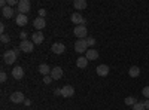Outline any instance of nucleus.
<instances>
[{
  "instance_id": "nucleus-1",
  "label": "nucleus",
  "mask_w": 149,
  "mask_h": 110,
  "mask_svg": "<svg viewBox=\"0 0 149 110\" xmlns=\"http://www.w3.org/2000/svg\"><path fill=\"white\" fill-rule=\"evenodd\" d=\"M19 51H21L19 48H18V49H9V51H6V52L3 54L5 63H6V64H14L15 61H17V57H18Z\"/></svg>"
},
{
  "instance_id": "nucleus-2",
  "label": "nucleus",
  "mask_w": 149,
  "mask_h": 110,
  "mask_svg": "<svg viewBox=\"0 0 149 110\" xmlns=\"http://www.w3.org/2000/svg\"><path fill=\"white\" fill-rule=\"evenodd\" d=\"M88 43H86V39H78L76 42H74V51H76L78 54H86V51H88Z\"/></svg>"
},
{
  "instance_id": "nucleus-3",
  "label": "nucleus",
  "mask_w": 149,
  "mask_h": 110,
  "mask_svg": "<svg viewBox=\"0 0 149 110\" xmlns=\"http://www.w3.org/2000/svg\"><path fill=\"white\" fill-rule=\"evenodd\" d=\"M30 8H31V5H30L29 0H19V3H18V12L19 14L26 15L27 12H30Z\"/></svg>"
},
{
  "instance_id": "nucleus-4",
  "label": "nucleus",
  "mask_w": 149,
  "mask_h": 110,
  "mask_svg": "<svg viewBox=\"0 0 149 110\" xmlns=\"http://www.w3.org/2000/svg\"><path fill=\"white\" fill-rule=\"evenodd\" d=\"M74 36H78L79 39H86V34H88V30H86L85 26H76L73 30Z\"/></svg>"
},
{
  "instance_id": "nucleus-5",
  "label": "nucleus",
  "mask_w": 149,
  "mask_h": 110,
  "mask_svg": "<svg viewBox=\"0 0 149 110\" xmlns=\"http://www.w3.org/2000/svg\"><path fill=\"white\" fill-rule=\"evenodd\" d=\"M19 49L22 51V52H33V49H34V43L31 42V40H22L21 42V45H19Z\"/></svg>"
},
{
  "instance_id": "nucleus-6",
  "label": "nucleus",
  "mask_w": 149,
  "mask_h": 110,
  "mask_svg": "<svg viewBox=\"0 0 149 110\" xmlns=\"http://www.w3.org/2000/svg\"><path fill=\"white\" fill-rule=\"evenodd\" d=\"M61 95L66 97V98H70V97L74 95V88L72 85H64V86L61 88Z\"/></svg>"
},
{
  "instance_id": "nucleus-7",
  "label": "nucleus",
  "mask_w": 149,
  "mask_h": 110,
  "mask_svg": "<svg viewBox=\"0 0 149 110\" xmlns=\"http://www.w3.org/2000/svg\"><path fill=\"white\" fill-rule=\"evenodd\" d=\"M70 19H72L73 24H78V26H84V24H85V18L79 14V12H74V14H72Z\"/></svg>"
},
{
  "instance_id": "nucleus-8",
  "label": "nucleus",
  "mask_w": 149,
  "mask_h": 110,
  "mask_svg": "<svg viewBox=\"0 0 149 110\" xmlns=\"http://www.w3.org/2000/svg\"><path fill=\"white\" fill-rule=\"evenodd\" d=\"M10 101L15 103V104H19V103L26 101V98H24V94L22 92H14V94H10Z\"/></svg>"
},
{
  "instance_id": "nucleus-9",
  "label": "nucleus",
  "mask_w": 149,
  "mask_h": 110,
  "mask_svg": "<svg viewBox=\"0 0 149 110\" xmlns=\"http://www.w3.org/2000/svg\"><path fill=\"white\" fill-rule=\"evenodd\" d=\"M12 77L17 79V80H19V79H22V77H24V70H22V67H21V66L14 67V70H12Z\"/></svg>"
},
{
  "instance_id": "nucleus-10",
  "label": "nucleus",
  "mask_w": 149,
  "mask_h": 110,
  "mask_svg": "<svg viewBox=\"0 0 149 110\" xmlns=\"http://www.w3.org/2000/svg\"><path fill=\"white\" fill-rule=\"evenodd\" d=\"M95 71H97V75H98V76L106 77V76L109 75V66H106V64H100V66L95 68Z\"/></svg>"
},
{
  "instance_id": "nucleus-11",
  "label": "nucleus",
  "mask_w": 149,
  "mask_h": 110,
  "mask_svg": "<svg viewBox=\"0 0 149 110\" xmlns=\"http://www.w3.org/2000/svg\"><path fill=\"white\" fill-rule=\"evenodd\" d=\"M49 76H51L54 80L61 79V77H63V68H61V67H54L51 70V75H49Z\"/></svg>"
},
{
  "instance_id": "nucleus-12",
  "label": "nucleus",
  "mask_w": 149,
  "mask_h": 110,
  "mask_svg": "<svg viewBox=\"0 0 149 110\" xmlns=\"http://www.w3.org/2000/svg\"><path fill=\"white\" fill-rule=\"evenodd\" d=\"M33 26H34V28L37 30V31H40L42 28H45V26H46V22H45V18H40V17H37L34 21H33Z\"/></svg>"
},
{
  "instance_id": "nucleus-13",
  "label": "nucleus",
  "mask_w": 149,
  "mask_h": 110,
  "mask_svg": "<svg viewBox=\"0 0 149 110\" xmlns=\"http://www.w3.org/2000/svg\"><path fill=\"white\" fill-rule=\"evenodd\" d=\"M51 49H52V52H54V54L60 55V54H63V52L66 51V46H64L63 43H54V45L51 46Z\"/></svg>"
},
{
  "instance_id": "nucleus-14",
  "label": "nucleus",
  "mask_w": 149,
  "mask_h": 110,
  "mask_svg": "<svg viewBox=\"0 0 149 110\" xmlns=\"http://www.w3.org/2000/svg\"><path fill=\"white\" fill-rule=\"evenodd\" d=\"M15 22L18 24L19 27H24V26H26V24L29 22V18H27V15L18 14V15H17V18H15Z\"/></svg>"
},
{
  "instance_id": "nucleus-15",
  "label": "nucleus",
  "mask_w": 149,
  "mask_h": 110,
  "mask_svg": "<svg viewBox=\"0 0 149 110\" xmlns=\"http://www.w3.org/2000/svg\"><path fill=\"white\" fill-rule=\"evenodd\" d=\"M31 42H33L34 45H39V43H42V42H43V34H42L40 31H36V33H33V36H31Z\"/></svg>"
},
{
  "instance_id": "nucleus-16",
  "label": "nucleus",
  "mask_w": 149,
  "mask_h": 110,
  "mask_svg": "<svg viewBox=\"0 0 149 110\" xmlns=\"http://www.w3.org/2000/svg\"><path fill=\"white\" fill-rule=\"evenodd\" d=\"M85 57H86V59H88V61H90V59L94 61V59L98 58V52H97L95 49H88V51H86V54H85Z\"/></svg>"
},
{
  "instance_id": "nucleus-17",
  "label": "nucleus",
  "mask_w": 149,
  "mask_h": 110,
  "mask_svg": "<svg viewBox=\"0 0 149 110\" xmlns=\"http://www.w3.org/2000/svg\"><path fill=\"white\" fill-rule=\"evenodd\" d=\"M76 66L79 68H85L86 66H88V59H86V57H79L76 59Z\"/></svg>"
},
{
  "instance_id": "nucleus-18",
  "label": "nucleus",
  "mask_w": 149,
  "mask_h": 110,
  "mask_svg": "<svg viewBox=\"0 0 149 110\" xmlns=\"http://www.w3.org/2000/svg\"><path fill=\"white\" fill-rule=\"evenodd\" d=\"M139 75H140V68H139L137 66L130 67V70H128V76H130V77H137Z\"/></svg>"
},
{
  "instance_id": "nucleus-19",
  "label": "nucleus",
  "mask_w": 149,
  "mask_h": 110,
  "mask_svg": "<svg viewBox=\"0 0 149 110\" xmlns=\"http://www.w3.org/2000/svg\"><path fill=\"white\" fill-rule=\"evenodd\" d=\"M2 14H3L5 18H12L14 17V9H12L10 6H6V8L2 9Z\"/></svg>"
},
{
  "instance_id": "nucleus-20",
  "label": "nucleus",
  "mask_w": 149,
  "mask_h": 110,
  "mask_svg": "<svg viewBox=\"0 0 149 110\" xmlns=\"http://www.w3.org/2000/svg\"><path fill=\"white\" fill-rule=\"evenodd\" d=\"M39 71L42 73L43 76H49V75H51V68H49L48 64H40L39 66Z\"/></svg>"
},
{
  "instance_id": "nucleus-21",
  "label": "nucleus",
  "mask_w": 149,
  "mask_h": 110,
  "mask_svg": "<svg viewBox=\"0 0 149 110\" xmlns=\"http://www.w3.org/2000/svg\"><path fill=\"white\" fill-rule=\"evenodd\" d=\"M73 6L76 8L78 10H82V9L86 8V2H85V0H74V2H73Z\"/></svg>"
},
{
  "instance_id": "nucleus-22",
  "label": "nucleus",
  "mask_w": 149,
  "mask_h": 110,
  "mask_svg": "<svg viewBox=\"0 0 149 110\" xmlns=\"http://www.w3.org/2000/svg\"><path fill=\"white\" fill-rule=\"evenodd\" d=\"M124 103H125L127 106H134L136 103H137V98H134V97H127V98L124 100Z\"/></svg>"
},
{
  "instance_id": "nucleus-23",
  "label": "nucleus",
  "mask_w": 149,
  "mask_h": 110,
  "mask_svg": "<svg viewBox=\"0 0 149 110\" xmlns=\"http://www.w3.org/2000/svg\"><path fill=\"white\" fill-rule=\"evenodd\" d=\"M133 110H146V107H145L143 101H137V103L133 106Z\"/></svg>"
},
{
  "instance_id": "nucleus-24",
  "label": "nucleus",
  "mask_w": 149,
  "mask_h": 110,
  "mask_svg": "<svg viewBox=\"0 0 149 110\" xmlns=\"http://www.w3.org/2000/svg\"><path fill=\"white\" fill-rule=\"evenodd\" d=\"M0 40H2V43H8L10 40V37L8 34H2V36H0Z\"/></svg>"
},
{
  "instance_id": "nucleus-25",
  "label": "nucleus",
  "mask_w": 149,
  "mask_h": 110,
  "mask_svg": "<svg viewBox=\"0 0 149 110\" xmlns=\"http://www.w3.org/2000/svg\"><path fill=\"white\" fill-rule=\"evenodd\" d=\"M86 43H88V46H94L95 45V39L94 37H86Z\"/></svg>"
},
{
  "instance_id": "nucleus-26",
  "label": "nucleus",
  "mask_w": 149,
  "mask_h": 110,
  "mask_svg": "<svg viewBox=\"0 0 149 110\" xmlns=\"http://www.w3.org/2000/svg\"><path fill=\"white\" fill-rule=\"evenodd\" d=\"M142 94L146 97V100H149V86H145L143 91H142Z\"/></svg>"
},
{
  "instance_id": "nucleus-27",
  "label": "nucleus",
  "mask_w": 149,
  "mask_h": 110,
  "mask_svg": "<svg viewBox=\"0 0 149 110\" xmlns=\"http://www.w3.org/2000/svg\"><path fill=\"white\" fill-rule=\"evenodd\" d=\"M6 79H8V76H6V73L5 71H2V73H0V82H6Z\"/></svg>"
},
{
  "instance_id": "nucleus-28",
  "label": "nucleus",
  "mask_w": 149,
  "mask_h": 110,
  "mask_svg": "<svg viewBox=\"0 0 149 110\" xmlns=\"http://www.w3.org/2000/svg\"><path fill=\"white\" fill-rule=\"evenodd\" d=\"M52 80H54V79H52L51 76H43V83H46V85H48V83H51Z\"/></svg>"
},
{
  "instance_id": "nucleus-29",
  "label": "nucleus",
  "mask_w": 149,
  "mask_h": 110,
  "mask_svg": "<svg viewBox=\"0 0 149 110\" xmlns=\"http://www.w3.org/2000/svg\"><path fill=\"white\" fill-rule=\"evenodd\" d=\"M18 3L19 2H17V0H8V6H15V5L18 6Z\"/></svg>"
},
{
  "instance_id": "nucleus-30",
  "label": "nucleus",
  "mask_w": 149,
  "mask_h": 110,
  "mask_svg": "<svg viewBox=\"0 0 149 110\" xmlns=\"http://www.w3.org/2000/svg\"><path fill=\"white\" fill-rule=\"evenodd\" d=\"M45 15H46V10L45 9H39V17L40 18H45Z\"/></svg>"
},
{
  "instance_id": "nucleus-31",
  "label": "nucleus",
  "mask_w": 149,
  "mask_h": 110,
  "mask_svg": "<svg viewBox=\"0 0 149 110\" xmlns=\"http://www.w3.org/2000/svg\"><path fill=\"white\" fill-rule=\"evenodd\" d=\"M19 37H21L22 40H26V37H27V33H26V31H21V34H19Z\"/></svg>"
},
{
  "instance_id": "nucleus-32",
  "label": "nucleus",
  "mask_w": 149,
  "mask_h": 110,
  "mask_svg": "<svg viewBox=\"0 0 149 110\" xmlns=\"http://www.w3.org/2000/svg\"><path fill=\"white\" fill-rule=\"evenodd\" d=\"M54 94H55V95H61V88H57V89H54Z\"/></svg>"
},
{
  "instance_id": "nucleus-33",
  "label": "nucleus",
  "mask_w": 149,
  "mask_h": 110,
  "mask_svg": "<svg viewBox=\"0 0 149 110\" xmlns=\"http://www.w3.org/2000/svg\"><path fill=\"white\" fill-rule=\"evenodd\" d=\"M143 104H145L146 110H149V100H145V101H143Z\"/></svg>"
},
{
  "instance_id": "nucleus-34",
  "label": "nucleus",
  "mask_w": 149,
  "mask_h": 110,
  "mask_svg": "<svg viewBox=\"0 0 149 110\" xmlns=\"http://www.w3.org/2000/svg\"><path fill=\"white\" fill-rule=\"evenodd\" d=\"M0 33L5 34V24H2V26H0Z\"/></svg>"
},
{
  "instance_id": "nucleus-35",
  "label": "nucleus",
  "mask_w": 149,
  "mask_h": 110,
  "mask_svg": "<svg viewBox=\"0 0 149 110\" xmlns=\"http://www.w3.org/2000/svg\"><path fill=\"white\" fill-rule=\"evenodd\" d=\"M24 104H26V106H30V104H31V101H30V100H26V101H24Z\"/></svg>"
}]
</instances>
